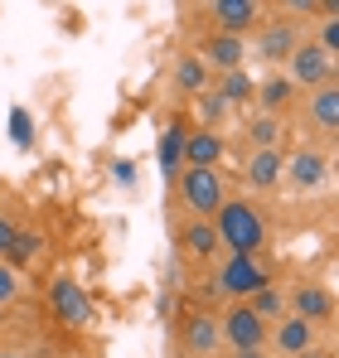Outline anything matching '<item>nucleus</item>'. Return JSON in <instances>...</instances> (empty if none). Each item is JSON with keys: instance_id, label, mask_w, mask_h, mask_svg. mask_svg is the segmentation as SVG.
<instances>
[{"instance_id": "f257e3e1", "label": "nucleus", "mask_w": 339, "mask_h": 358, "mask_svg": "<svg viewBox=\"0 0 339 358\" xmlns=\"http://www.w3.org/2000/svg\"><path fill=\"white\" fill-rule=\"evenodd\" d=\"M214 223H219V242L228 247V257H257L267 242V223L247 199H228Z\"/></svg>"}, {"instance_id": "f03ea898", "label": "nucleus", "mask_w": 339, "mask_h": 358, "mask_svg": "<svg viewBox=\"0 0 339 358\" xmlns=\"http://www.w3.org/2000/svg\"><path fill=\"white\" fill-rule=\"evenodd\" d=\"M179 203L194 218H219V208L228 203L223 175L209 170V165H184V175H179Z\"/></svg>"}, {"instance_id": "7ed1b4c3", "label": "nucleus", "mask_w": 339, "mask_h": 358, "mask_svg": "<svg viewBox=\"0 0 339 358\" xmlns=\"http://www.w3.org/2000/svg\"><path fill=\"white\" fill-rule=\"evenodd\" d=\"M291 83L296 87H325V83H335V59L320 49V39H300L296 44V54H291Z\"/></svg>"}, {"instance_id": "20e7f679", "label": "nucleus", "mask_w": 339, "mask_h": 358, "mask_svg": "<svg viewBox=\"0 0 339 358\" xmlns=\"http://www.w3.org/2000/svg\"><path fill=\"white\" fill-rule=\"evenodd\" d=\"M49 305H54V320H63L68 329H88L92 324V300H88V291L73 276H54L49 281Z\"/></svg>"}, {"instance_id": "39448f33", "label": "nucleus", "mask_w": 339, "mask_h": 358, "mask_svg": "<svg viewBox=\"0 0 339 358\" xmlns=\"http://www.w3.org/2000/svg\"><path fill=\"white\" fill-rule=\"evenodd\" d=\"M219 286H223V296H233V300H252L257 291L272 286V276L262 271L257 257H228L223 271H219Z\"/></svg>"}, {"instance_id": "423d86ee", "label": "nucleus", "mask_w": 339, "mask_h": 358, "mask_svg": "<svg viewBox=\"0 0 339 358\" xmlns=\"http://www.w3.org/2000/svg\"><path fill=\"white\" fill-rule=\"evenodd\" d=\"M267 339H272V329H267V320L247 300H237L223 315V344H233V349H262Z\"/></svg>"}, {"instance_id": "0eeeda50", "label": "nucleus", "mask_w": 339, "mask_h": 358, "mask_svg": "<svg viewBox=\"0 0 339 358\" xmlns=\"http://www.w3.org/2000/svg\"><path fill=\"white\" fill-rule=\"evenodd\" d=\"M199 59L209 63V68H219V73L242 68V63H247V34H223V29H214V34L199 44Z\"/></svg>"}, {"instance_id": "6e6552de", "label": "nucleus", "mask_w": 339, "mask_h": 358, "mask_svg": "<svg viewBox=\"0 0 339 358\" xmlns=\"http://www.w3.org/2000/svg\"><path fill=\"white\" fill-rule=\"evenodd\" d=\"M209 15L223 34H247L262 20V0H209Z\"/></svg>"}, {"instance_id": "1a4fd4ad", "label": "nucleus", "mask_w": 339, "mask_h": 358, "mask_svg": "<svg viewBox=\"0 0 339 358\" xmlns=\"http://www.w3.org/2000/svg\"><path fill=\"white\" fill-rule=\"evenodd\" d=\"M330 170H335V165H330L320 150H296V155L286 160V179H291L296 189H325Z\"/></svg>"}, {"instance_id": "9d476101", "label": "nucleus", "mask_w": 339, "mask_h": 358, "mask_svg": "<svg viewBox=\"0 0 339 358\" xmlns=\"http://www.w3.org/2000/svg\"><path fill=\"white\" fill-rule=\"evenodd\" d=\"M223 344V315H189L184 320V349L189 354H214Z\"/></svg>"}, {"instance_id": "9b49d317", "label": "nucleus", "mask_w": 339, "mask_h": 358, "mask_svg": "<svg viewBox=\"0 0 339 358\" xmlns=\"http://www.w3.org/2000/svg\"><path fill=\"white\" fill-rule=\"evenodd\" d=\"M296 44H300V34H296V24L291 20H272V24H262V34H257V54L272 63H282L296 54Z\"/></svg>"}, {"instance_id": "f8f14e48", "label": "nucleus", "mask_w": 339, "mask_h": 358, "mask_svg": "<svg viewBox=\"0 0 339 358\" xmlns=\"http://www.w3.org/2000/svg\"><path fill=\"white\" fill-rule=\"evenodd\" d=\"M184 141H189V126H184V121H170L165 136H160V150H155V155H160V175H165V184L184 175Z\"/></svg>"}, {"instance_id": "ddd939ff", "label": "nucleus", "mask_w": 339, "mask_h": 358, "mask_svg": "<svg viewBox=\"0 0 339 358\" xmlns=\"http://www.w3.org/2000/svg\"><path fill=\"white\" fill-rule=\"evenodd\" d=\"M291 305H296V315H300V320H310V324H320V320H330V315H335V296H330L325 286H310V281L291 291Z\"/></svg>"}, {"instance_id": "4468645a", "label": "nucleus", "mask_w": 339, "mask_h": 358, "mask_svg": "<svg viewBox=\"0 0 339 358\" xmlns=\"http://www.w3.org/2000/svg\"><path fill=\"white\" fill-rule=\"evenodd\" d=\"M282 175H286L282 150H252V155H247V184H252V189H277Z\"/></svg>"}, {"instance_id": "2eb2a0df", "label": "nucleus", "mask_w": 339, "mask_h": 358, "mask_svg": "<svg viewBox=\"0 0 339 358\" xmlns=\"http://www.w3.org/2000/svg\"><path fill=\"white\" fill-rule=\"evenodd\" d=\"M272 344L282 349V354H305L310 344H315V324L310 320H300V315H291V320H282L277 329H272Z\"/></svg>"}, {"instance_id": "dca6fc26", "label": "nucleus", "mask_w": 339, "mask_h": 358, "mask_svg": "<svg viewBox=\"0 0 339 358\" xmlns=\"http://www.w3.org/2000/svg\"><path fill=\"white\" fill-rule=\"evenodd\" d=\"M219 160H223V136L209 131V126H204V131H189V141H184V165H209V170H214Z\"/></svg>"}, {"instance_id": "f3484780", "label": "nucleus", "mask_w": 339, "mask_h": 358, "mask_svg": "<svg viewBox=\"0 0 339 358\" xmlns=\"http://www.w3.org/2000/svg\"><path fill=\"white\" fill-rule=\"evenodd\" d=\"M179 242H184V252H189V257H214V252L223 247L214 218H189V223H184V233H179Z\"/></svg>"}, {"instance_id": "a211bd4d", "label": "nucleus", "mask_w": 339, "mask_h": 358, "mask_svg": "<svg viewBox=\"0 0 339 358\" xmlns=\"http://www.w3.org/2000/svg\"><path fill=\"white\" fill-rule=\"evenodd\" d=\"M305 112H310V121H315L320 131H339V83L315 87L310 102H305Z\"/></svg>"}, {"instance_id": "6ab92c4d", "label": "nucleus", "mask_w": 339, "mask_h": 358, "mask_svg": "<svg viewBox=\"0 0 339 358\" xmlns=\"http://www.w3.org/2000/svg\"><path fill=\"white\" fill-rule=\"evenodd\" d=\"M257 102H262V112H272V117H277L282 107L296 102V83L282 78V73H277V78H267V83H257Z\"/></svg>"}, {"instance_id": "aec40b11", "label": "nucleus", "mask_w": 339, "mask_h": 358, "mask_svg": "<svg viewBox=\"0 0 339 358\" xmlns=\"http://www.w3.org/2000/svg\"><path fill=\"white\" fill-rule=\"evenodd\" d=\"M247 141H252V150H282V117L262 112V117L247 126Z\"/></svg>"}, {"instance_id": "412c9836", "label": "nucleus", "mask_w": 339, "mask_h": 358, "mask_svg": "<svg viewBox=\"0 0 339 358\" xmlns=\"http://www.w3.org/2000/svg\"><path fill=\"white\" fill-rule=\"evenodd\" d=\"M174 83H179L184 92H209V63L199 59V54L179 59V68H174Z\"/></svg>"}, {"instance_id": "4be33fe9", "label": "nucleus", "mask_w": 339, "mask_h": 358, "mask_svg": "<svg viewBox=\"0 0 339 358\" xmlns=\"http://www.w3.org/2000/svg\"><path fill=\"white\" fill-rule=\"evenodd\" d=\"M219 92H223L228 102L237 107V102H247V97H257V83L247 78V68H233V73H223V87H219Z\"/></svg>"}, {"instance_id": "5701e85b", "label": "nucleus", "mask_w": 339, "mask_h": 358, "mask_svg": "<svg viewBox=\"0 0 339 358\" xmlns=\"http://www.w3.org/2000/svg\"><path fill=\"white\" fill-rule=\"evenodd\" d=\"M10 141H15L20 150H29V145H34V121H29L25 107H10Z\"/></svg>"}, {"instance_id": "b1692460", "label": "nucleus", "mask_w": 339, "mask_h": 358, "mask_svg": "<svg viewBox=\"0 0 339 358\" xmlns=\"http://www.w3.org/2000/svg\"><path fill=\"white\" fill-rule=\"evenodd\" d=\"M39 252H44V238H39V233H20L15 247H10V266L20 271V266H25L29 257H39Z\"/></svg>"}, {"instance_id": "393cba45", "label": "nucleus", "mask_w": 339, "mask_h": 358, "mask_svg": "<svg viewBox=\"0 0 339 358\" xmlns=\"http://www.w3.org/2000/svg\"><path fill=\"white\" fill-rule=\"evenodd\" d=\"M199 107H204V121L214 126V121H223V117H228V107H233V102H228L219 87H209V92H199Z\"/></svg>"}, {"instance_id": "a878e982", "label": "nucleus", "mask_w": 339, "mask_h": 358, "mask_svg": "<svg viewBox=\"0 0 339 358\" xmlns=\"http://www.w3.org/2000/svg\"><path fill=\"white\" fill-rule=\"evenodd\" d=\"M247 305H252V310H257V315H262V320H272V315H282V310H286V300L277 296V291H272V286H267V291H257V296L247 300Z\"/></svg>"}, {"instance_id": "bb28decb", "label": "nucleus", "mask_w": 339, "mask_h": 358, "mask_svg": "<svg viewBox=\"0 0 339 358\" xmlns=\"http://www.w3.org/2000/svg\"><path fill=\"white\" fill-rule=\"evenodd\" d=\"M15 296H20V271H15L10 262H0V305L15 300Z\"/></svg>"}, {"instance_id": "cd10ccee", "label": "nucleus", "mask_w": 339, "mask_h": 358, "mask_svg": "<svg viewBox=\"0 0 339 358\" xmlns=\"http://www.w3.org/2000/svg\"><path fill=\"white\" fill-rule=\"evenodd\" d=\"M320 49H325L330 59H339V20H330V15H325V24H320Z\"/></svg>"}, {"instance_id": "c85d7f7f", "label": "nucleus", "mask_w": 339, "mask_h": 358, "mask_svg": "<svg viewBox=\"0 0 339 358\" xmlns=\"http://www.w3.org/2000/svg\"><path fill=\"white\" fill-rule=\"evenodd\" d=\"M112 179L121 184V189H136V165H131V160H116V165H112Z\"/></svg>"}, {"instance_id": "c756f323", "label": "nucleus", "mask_w": 339, "mask_h": 358, "mask_svg": "<svg viewBox=\"0 0 339 358\" xmlns=\"http://www.w3.org/2000/svg\"><path fill=\"white\" fill-rule=\"evenodd\" d=\"M282 10H291V15H320L325 0H282Z\"/></svg>"}, {"instance_id": "7c9ffc66", "label": "nucleus", "mask_w": 339, "mask_h": 358, "mask_svg": "<svg viewBox=\"0 0 339 358\" xmlns=\"http://www.w3.org/2000/svg\"><path fill=\"white\" fill-rule=\"evenodd\" d=\"M15 238H20V228H15L10 218H0V257H10V247H15Z\"/></svg>"}, {"instance_id": "2f4dec72", "label": "nucleus", "mask_w": 339, "mask_h": 358, "mask_svg": "<svg viewBox=\"0 0 339 358\" xmlns=\"http://www.w3.org/2000/svg\"><path fill=\"white\" fill-rule=\"evenodd\" d=\"M233 358H267L262 349H233Z\"/></svg>"}, {"instance_id": "473e14b6", "label": "nucleus", "mask_w": 339, "mask_h": 358, "mask_svg": "<svg viewBox=\"0 0 339 358\" xmlns=\"http://www.w3.org/2000/svg\"><path fill=\"white\" fill-rule=\"evenodd\" d=\"M296 358H335V354H325V349H315V344H310L305 354H296Z\"/></svg>"}, {"instance_id": "72a5a7b5", "label": "nucleus", "mask_w": 339, "mask_h": 358, "mask_svg": "<svg viewBox=\"0 0 339 358\" xmlns=\"http://www.w3.org/2000/svg\"><path fill=\"white\" fill-rule=\"evenodd\" d=\"M325 15H330V20H339V0H325Z\"/></svg>"}, {"instance_id": "f704fd0d", "label": "nucleus", "mask_w": 339, "mask_h": 358, "mask_svg": "<svg viewBox=\"0 0 339 358\" xmlns=\"http://www.w3.org/2000/svg\"><path fill=\"white\" fill-rule=\"evenodd\" d=\"M0 358H25V354H0Z\"/></svg>"}, {"instance_id": "c9c22d12", "label": "nucleus", "mask_w": 339, "mask_h": 358, "mask_svg": "<svg viewBox=\"0 0 339 358\" xmlns=\"http://www.w3.org/2000/svg\"><path fill=\"white\" fill-rule=\"evenodd\" d=\"M335 83H339V59H335Z\"/></svg>"}, {"instance_id": "e433bc0d", "label": "nucleus", "mask_w": 339, "mask_h": 358, "mask_svg": "<svg viewBox=\"0 0 339 358\" xmlns=\"http://www.w3.org/2000/svg\"><path fill=\"white\" fill-rule=\"evenodd\" d=\"M335 175H339V160H335Z\"/></svg>"}]
</instances>
